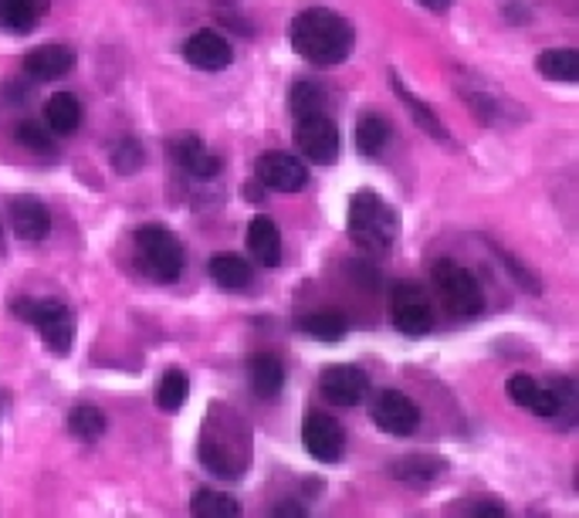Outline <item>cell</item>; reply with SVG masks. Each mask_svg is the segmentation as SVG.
<instances>
[{"label": "cell", "instance_id": "7402d4cb", "mask_svg": "<svg viewBox=\"0 0 579 518\" xmlns=\"http://www.w3.org/2000/svg\"><path fill=\"white\" fill-rule=\"evenodd\" d=\"M44 123L59 136H72L82 126V102L72 92H55L44 102Z\"/></svg>", "mask_w": 579, "mask_h": 518}, {"label": "cell", "instance_id": "836d02e7", "mask_svg": "<svg viewBox=\"0 0 579 518\" xmlns=\"http://www.w3.org/2000/svg\"><path fill=\"white\" fill-rule=\"evenodd\" d=\"M308 508L305 505H295V501H282V505H275L272 508V515H278V518H288V515H295V518H302Z\"/></svg>", "mask_w": 579, "mask_h": 518}, {"label": "cell", "instance_id": "cb8c5ba5", "mask_svg": "<svg viewBox=\"0 0 579 518\" xmlns=\"http://www.w3.org/2000/svg\"><path fill=\"white\" fill-rule=\"evenodd\" d=\"M210 278H214V285L224 292H241L251 285V268L244 257L218 254V257H210Z\"/></svg>", "mask_w": 579, "mask_h": 518}, {"label": "cell", "instance_id": "484cf974", "mask_svg": "<svg viewBox=\"0 0 579 518\" xmlns=\"http://www.w3.org/2000/svg\"><path fill=\"white\" fill-rule=\"evenodd\" d=\"M105 427H109V424H105V413L98 406H92V403L72 406V413H69V434L75 441L92 444V441H98L105 434Z\"/></svg>", "mask_w": 579, "mask_h": 518}, {"label": "cell", "instance_id": "f546056e", "mask_svg": "<svg viewBox=\"0 0 579 518\" xmlns=\"http://www.w3.org/2000/svg\"><path fill=\"white\" fill-rule=\"evenodd\" d=\"M288 109L295 119L302 116H312V113H326V92L323 85L315 82H295L292 95H288Z\"/></svg>", "mask_w": 579, "mask_h": 518}, {"label": "cell", "instance_id": "ba28073f", "mask_svg": "<svg viewBox=\"0 0 579 518\" xmlns=\"http://www.w3.org/2000/svg\"><path fill=\"white\" fill-rule=\"evenodd\" d=\"M390 319L403 336H428L434 329V308L428 295L413 285H397L390 292Z\"/></svg>", "mask_w": 579, "mask_h": 518}, {"label": "cell", "instance_id": "f1b7e54d", "mask_svg": "<svg viewBox=\"0 0 579 518\" xmlns=\"http://www.w3.org/2000/svg\"><path fill=\"white\" fill-rule=\"evenodd\" d=\"M190 511L200 515V518H228V515H241V505H238L231 495L200 488V491L193 495V501H190Z\"/></svg>", "mask_w": 579, "mask_h": 518}, {"label": "cell", "instance_id": "5bb4252c", "mask_svg": "<svg viewBox=\"0 0 579 518\" xmlns=\"http://www.w3.org/2000/svg\"><path fill=\"white\" fill-rule=\"evenodd\" d=\"M75 68V51L65 44H38L24 55V72L34 82H59Z\"/></svg>", "mask_w": 579, "mask_h": 518}, {"label": "cell", "instance_id": "8992f818", "mask_svg": "<svg viewBox=\"0 0 579 518\" xmlns=\"http://www.w3.org/2000/svg\"><path fill=\"white\" fill-rule=\"evenodd\" d=\"M295 146L315 167H333L339 160V129L326 113L295 119Z\"/></svg>", "mask_w": 579, "mask_h": 518}, {"label": "cell", "instance_id": "5b68a950", "mask_svg": "<svg viewBox=\"0 0 579 518\" xmlns=\"http://www.w3.org/2000/svg\"><path fill=\"white\" fill-rule=\"evenodd\" d=\"M448 313L457 316V319H475L482 316L485 308V292L478 285V278L471 275L467 268H461L457 262H451V257H444V262H434V272H431Z\"/></svg>", "mask_w": 579, "mask_h": 518}, {"label": "cell", "instance_id": "52a82bcc", "mask_svg": "<svg viewBox=\"0 0 579 518\" xmlns=\"http://www.w3.org/2000/svg\"><path fill=\"white\" fill-rule=\"evenodd\" d=\"M197 454L218 478H241L244 468H248V437L238 434V441H231V437L218 434L214 421H210L203 437H200Z\"/></svg>", "mask_w": 579, "mask_h": 518}, {"label": "cell", "instance_id": "9a60e30c", "mask_svg": "<svg viewBox=\"0 0 579 518\" xmlns=\"http://www.w3.org/2000/svg\"><path fill=\"white\" fill-rule=\"evenodd\" d=\"M11 231L21 241H44L51 234V211L38 197H14L11 200Z\"/></svg>", "mask_w": 579, "mask_h": 518}, {"label": "cell", "instance_id": "d6a6232c", "mask_svg": "<svg viewBox=\"0 0 579 518\" xmlns=\"http://www.w3.org/2000/svg\"><path fill=\"white\" fill-rule=\"evenodd\" d=\"M471 515H488V518H502V515H505V505H498V501H478V505H471Z\"/></svg>", "mask_w": 579, "mask_h": 518}, {"label": "cell", "instance_id": "e0dca14e", "mask_svg": "<svg viewBox=\"0 0 579 518\" xmlns=\"http://www.w3.org/2000/svg\"><path fill=\"white\" fill-rule=\"evenodd\" d=\"M170 149H173L177 163L197 180H210V177L221 173V157L218 152H210L200 136H180V139H173Z\"/></svg>", "mask_w": 579, "mask_h": 518}, {"label": "cell", "instance_id": "8fae6325", "mask_svg": "<svg viewBox=\"0 0 579 518\" xmlns=\"http://www.w3.org/2000/svg\"><path fill=\"white\" fill-rule=\"evenodd\" d=\"M373 424L383 431V434H393V437H410L417 427H420V406L400 393V390H383L377 400H373Z\"/></svg>", "mask_w": 579, "mask_h": 518}, {"label": "cell", "instance_id": "6da1fadb", "mask_svg": "<svg viewBox=\"0 0 579 518\" xmlns=\"http://www.w3.org/2000/svg\"><path fill=\"white\" fill-rule=\"evenodd\" d=\"M292 47L298 55L312 65H343L352 55V44H356V31L352 24L326 8H308L302 11L292 28H288Z\"/></svg>", "mask_w": 579, "mask_h": 518}, {"label": "cell", "instance_id": "4fadbf2b", "mask_svg": "<svg viewBox=\"0 0 579 518\" xmlns=\"http://www.w3.org/2000/svg\"><path fill=\"white\" fill-rule=\"evenodd\" d=\"M183 59L200 72H224L234 62V47L218 31H197L183 44Z\"/></svg>", "mask_w": 579, "mask_h": 518}, {"label": "cell", "instance_id": "3957f363", "mask_svg": "<svg viewBox=\"0 0 579 518\" xmlns=\"http://www.w3.org/2000/svg\"><path fill=\"white\" fill-rule=\"evenodd\" d=\"M136 257H139V268L160 285L177 282L187 265V251L180 237L160 224H146L136 231Z\"/></svg>", "mask_w": 579, "mask_h": 518}, {"label": "cell", "instance_id": "7a4b0ae2", "mask_svg": "<svg viewBox=\"0 0 579 518\" xmlns=\"http://www.w3.org/2000/svg\"><path fill=\"white\" fill-rule=\"evenodd\" d=\"M346 231L359 251H390L400 234V218L377 190H359L349 200Z\"/></svg>", "mask_w": 579, "mask_h": 518}, {"label": "cell", "instance_id": "603a6c76", "mask_svg": "<svg viewBox=\"0 0 579 518\" xmlns=\"http://www.w3.org/2000/svg\"><path fill=\"white\" fill-rule=\"evenodd\" d=\"M536 68L546 82H579V51L572 47H552V51H543L536 59Z\"/></svg>", "mask_w": 579, "mask_h": 518}, {"label": "cell", "instance_id": "277c9868", "mask_svg": "<svg viewBox=\"0 0 579 518\" xmlns=\"http://www.w3.org/2000/svg\"><path fill=\"white\" fill-rule=\"evenodd\" d=\"M11 313L18 319L31 323L41 332V339H44V346L51 352H59V356L72 352V346H75V319H72L69 305L62 298H14Z\"/></svg>", "mask_w": 579, "mask_h": 518}, {"label": "cell", "instance_id": "ac0fdd59", "mask_svg": "<svg viewBox=\"0 0 579 518\" xmlns=\"http://www.w3.org/2000/svg\"><path fill=\"white\" fill-rule=\"evenodd\" d=\"M248 251L261 268H278L282 265V237L272 218H251L248 221Z\"/></svg>", "mask_w": 579, "mask_h": 518}, {"label": "cell", "instance_id": "83f0119b", "mask_svg": "<svg viewBox=\"0 0 579 518\" xmlns=\"http://www.w3.org/2000/svg\"><path fill=\"white\" fill-rule=\"evenodd\" d=\"M308 339H319V342H343L349 332V323L336 313H319V316H308L298 326Z\"/></svg>", "mask_w": 579, "mask_h": 518}, {"label": "cell", "instance_id": "d4e9b609", "mask_svg": "<svg viewBox=\"0 0 579 518\" xmlns=\"http://www.w3.org/2000/svg\"><path fill=\"white\" fill-rule=\"evenodd\" d=\"M387 142H390V126H387L383 116L366 113L356 123V149L362 152V157H380V152L387 149Z\"/></svg>", "mask_w": 579, "mask_h": 518}, {"label": "cell", "instance_id": "9c48e42d", "mask_svg": "<svg viewBox=\"0 0 579 518\" xmlns=\"http://www.w3.org/2000/svg\"><path fill=\"white\" fill-rule=\"evenodd\" d=\"M302 444L315 461L336 464L346 451V431L336 417H329V413L308 410L305 421H302Z\"/></svg>", "mask_w": 579, "mask_h": 518}, {"label": "cell", "instance_id": "8d00e7d4", "mask_svg": "<svg viewBox=\"0 0 579 518\" xmlns=\"http://www.w3.org/2000/svg\"><path fill=\"white\" fill-rule=\"evenodd\" d=\"M0 254H4V231H0Z\"/></svg>", "mask_w": 579, "mask_h": 518}, {"label": "cell", "instance_id": "d6986e66", "mask_svg": "<svg viewBox=\"0 0 579 518\" xmlns=\"http://www.w3.org/2000/svg\"><path fill=\"white\" fill-rule=\"evenodd\" d=\"M444 468H448V464L438 454H407V457L390 464V475L397 482L410 485V488H424V485L438 482L444 475Z\"/></svg>", "mask_w": 579, "mask_h": 518}, {"label": "cell", "instance_id": "4dcf8cb0", "mask_svg": "<svg viewBox=\"0 0 579 518\" xmlns=\"http://www.w3.org/2000/svg\"><path fill=\"white\" fill-rule=\"evenodd\" d=\"M109 163H113V170H116V173H123V177L139 173V170H143V163H146V149H143V142H139V139H133V136L119 139V142L113 146V152H109Z\"/></svg>", "mask_w": 579, "mask_h": 518}, {"label": "cell", "instance_id": "2e32d148", "mask_svg": "<svg viewBox=\"0 0 579 518\" xmlns=\"http://www.w3.org/2000/svg\"><path fill=\"white\" fill-rule=\"evenodd\" d=\"M248 383L257 400H275L285 390V362L275 352H254L248 359Z\"/></svg>", "mask_w": 579, "mask_h": 518}, {"label": "cell", "instance_id": "7c38bea8", "mask_svg": "<svg viewBox=\"0 0 579 518\" xmlns=\"http://www.w3.org/2000/svg\"><path fill=\"white\" fill-rule=\"evenodd\" d=\"M323 397L336 406H356L362 403V397L370 393V377H366L359 367H349V362H339V367H326L319 377Z\"/></svg>", "mask_w": 579, "mask_h": 518}, {"label": "cell", "instance_id": "e575fe53", "mask_svg": "<svg viewBox=\"0 0 579 518\" xmlns=\"http://www.w3.org/2000/svg\"><path fill=\"white\" fill-rule=\"evenodd\" d=\"M420 8H428V11H434V14H444L448 8H451V0H417Z\"/></svg>", "mask_w": 579, "mask_h": 518}, {"label": "cell", "instance_id": "ffe728a7", "mask_svg": "<svg viewBox=\"0 0 579 518\" xmlns=\"http://www.w3.org/2000/svg\"><path fill=\"white\" fill-rule=\"evenodd\" d=\"M390 82H393V92H397V98L403 102V106H407V113H410V119L420 126V129H424L431 139H438V142H448L451 136H448V129H444V123L438 119V113L428 106V102L424 98H417L403 82H400V75L397 72H390Z\"/></svg>", "mask_w": 579, "mask_h": 518}, {"label": "cell", "instance_id": "d590c367", "mask_svg": "<svg viewBox=\"0 0 579 518\" xmlns=\"http://www.w3.org/2000/svg\"><path fill=\"white\" fill-rule=\"evenodd\" d=\"M248 200H265V193H261V187H244Z\"/></svg>", "mask_w": 579, "mask_h": 518}, {"label": "cell", "instance_id": "44dd1931", "mask_svg": "<svg viewBox=\"0 0 579 518\" xmlns=\"http://www.w3.org/2000/svg\"><path fill=\"white\" fill-rule=\"evenodd\" d=\"M48 0H0V31L28 34L44 18Z\"/></svg>", "mask_w": 579, "mask_h": 518}, {"label": "cell", "instance_id": "1f68e13d", "mask_svg": "<svg viewBox=\"0 0 579 518\" xmlns=\"http://www.w3.org/2000/svg\"><path fill=\"white\" fill-rule=\"evenodd\" d=\"M14 136H18V142H21L24 149L38 152V157H48V160H51V157H59V146L51 142V136H48L38 123H31V119L18 123Z\"/></svg>", "mask_w": 579, "mask_h": 518}, {"label": "cell", "instance_id": "30bf717a", "mask_svg": "<svg viewBox=\"0 0 579 518\" xmlns=\"http://www.w3.org/2000/svg\"><path fill=\"white\" fill-rule=\"evenodd\" d=\"M254 173H257L261 183H265L269 190H275V193H298L308 183L305 163L298 157H292V152H285V149L261 152L257 163H254Z\"/></svg>", "mask_w": 579, "mask_h": 518}, {"label": "cell", "instance_id": "4316f807", "mask_svg": "<svg viewBox=\"0 0 579 518\" xmlns=\"http://www.w3.org/2000/svg\"><path fill=\"white\" fill-rule=\"evenodd\" d=\"M190 397V377L183 370H167L160 377V383H156V406L167 410V413H177Z\"/></svg>", "mask_w": 579, "mask_h": 518}]
</instances>
